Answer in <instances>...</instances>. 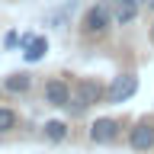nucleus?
<instances>
[{
  "instance_id": "obj_1",
  "label": "nucleus",
  "mask_w": 154,
  "mask_h": 154,
  "mask_svg": "<svg viewBox=\"0 0 154 154\" xmlns=\"http://www.w3.org/2000/svg\"><path fill=\"white\" fill-rule=\"evenodd\" d=\"M112 26H116V10L106 0L90 3L84 10V16H80V35L84 38H103V35H109Z\"/></svg>"
},
{
  "instance_id": "obj_2",
  "label": "nucleus",
  "mask_w": 154,
  "mask_h": 154,
  "mask_svg": "<svg viewBox=\"0 0 154 154\" xmlns=\"http://www.w3.org/2000/svg\"><path fill=\"white\" fill-rule=\"evenodd\" d=\"M106 100V87L96 80V77H80L74 84V96H71V106H67V112L71 119H80L84 112H90L96 103H103Z\"/></svg>"
},
{
  "instance_id": "obj_3",
  "label": "nucleus",
  "mask_w": 154,
  "mask_h": 154,
  "mask_svg": "<svg viewBox=\"0 0 154 154\" xmlns=\"http://www.w3.org/2000/svg\"><path fill=\"white\" fill-rule=\"evenodd\" d=\"M135 93H138V77H135L132 71H125V74H116L112 80H109V87H106V103L109 106H122V103H128Z\"/></svg>"
},
{
  "instance_id": "obj_4",
  "label": "nucleus",
  "mask_w": 154,
  "mask_h": 154,
  "mask_svg": "<svg viewBox=\"0 0 154 154\" xmlns=\"http://www.w3.org/2000/svg\"><path fill=\"white\" fill-rule=\"evenodd\" d=\"M71 96H74V87L67 84L64 77H45V84H42V103L45 106L67 109L71 106Z\"/></svg>"
},
{
  "instance_id": "obj_5",
  "label": "nucleus",
  "mask_w": 154,
  "mask_h": 154,
  "mask_svg": "<svg viewBox=\"0 0 154 154\" xmlns=\"http://www.w3.org/2000/svg\"><path fill=\"white\" fill-rule=\"evenodd\" d=\"M122 119H112V116H103V119H93L90 122V132H87V138L93 144H112L119 141V135H122Z\"/></svg>"
},
{
  "instance_id": "obj_6",
  "label": "nucleus",
  "mask_w": 154,
  "mask_h": 154,
  "mask_svg": "<svg viewBox=\"0 0 154 154\" xmlns=\"http://www.w3.org/2000/svg\"><path fill=\"white\" fill-rule=\"evenodd\" d=\"M128 148L138 151V154H148L154 148V122L151 119H138L128 128Z\"/></svg>"
},
{
  "instance_id": "obj_7",
  "label": "nucleus",
  "mask_w": 154,
  "mask_h": 154,
  "mask_svg": "<svg viewBox=\"0 0 154 154\" xmlns=\"http://www.w3.org/2000/svg\"><path fill=\"white\" fill-rule=\"evenodd\" d=\"M32 84H35V74H32V71H13V74L3 77L0 87H3L7 93H29Z\"/></svg>"
},
{
  "instance_id": "obj_8",
  "label": "nucleus",
  "mask_w": 154,
  "mask_h": 154,
  "mask_svg": "<svg viewBox=\"0 0 154 154\" xmlns=\"http://www.w3.org/2000/svg\"><path fill=\"white\" fill-rule=\"evenodd\" d=\"M67 132H71V125L64 119H45V125H42V138L51 144H61L67 138Z\"/></svg>"
},
{
  "instance_id": "obj_9",
  "label": "nucleus",
  "mask_w": 154,
  "mask_h": 154,
  "mask_svg": "<svg viewBox=\"0 0 154 154\" xmlns=\"http://www.w3.org/2000/svg\"><path fill=\"white\" fill-rule=\"evenodd\" d=\"M45 55H48V38H45V35H35L26 48H23V58H26V64H38Z\"/></svg>"
},
{
  "instance_id": "obj_10",
  "label": "nucleus",
  "mask_w": 154,
  "mask_h": 154,
  "mask_svg": "<svg viewBox=\"0 0 154 154\" xmlns=\"http://www.w3.org/2000/svg\"><path fill=\"white\" fill-rule=\"evenodd\" d=\"M116 26H128V23H135L138 19V13H141V3H116Z\"/></svg>"
},
{
  "instance_id": "obj_11",
  "label": "nucleus",
  "mask_w": 154,
  "mask_h": 154,
  "mask_svg": "<svg viewBox=\"0 0 154 154\" xmlns=\"http://www.w3.org/2000/svg\"><path fill=\"white\" fill-rule=\"evenodd\" d=\"M19 128V112L10 106H0V135H10Z\"/></svg>"
},
{
  "instance_id": "obj_12",
  "label": "nucleus",
  "mask_w": 154,
  "mask_h": 154,
  "mask_svg": "<svg viewBox=\"0 0 154 154\" xmlns=\"http://www.w3.org/2000/svg\"><path fill=\"white\" fill-rule=\"evenodd\" d=\"M16 45H19V32H16V29H10L7 35H3V48H7V51H13Z\"/></svg>"
},
{
  "instance_id": "obj_13",
  "label": "nucleus",
  "mask_w": 154,
  "mask_h": 154,
  "mask_svg": "<svg viewBox=\"0 0 154 154\" xmlns=\"http://www.w3.org/2000/svg\"><path fill=\"white\" fill-rule=\"evenodd\" d=\"M32 38H35V35H29V32H23V35H19V48H26L29 42H32Z\"/></svg>"
},
{
  "instance_id": "obj_14",
  "label": "nucleus",
  "mask_w": 154,
  "mask_h": 154,
  "mask_svg": "<svg viewBox=\"0 0 154 154\" xmlns=\"http://www.w3.org/2000/svg\"><path fill=\"white\" fill-rule=\"evenodd\" d=\"M106 3H112V7H116V3H141V0H106Z\"/></svg>"
},
{
  "instance_id": "obj_15",
  "label": "nucleus",
  "mask_w": 154,
  "mask_h": 154,
  "mask_svg": "<svg viewBox=\"0 0 154 154\" xmlns=\"http://www.w3.org/2000/svg\"><path fill=\"white\" fill-rule=\"evenodd\" d=\"M141 7H148V10H154V0H141Z\"/></svg>"
},
{
  "instance_id": "obj_16",
  "label": "nucleus",
  "mask_w": 154,
  "mask_h": 154,
  "mask_svg": "<svg viewBox=\"0 0 154 154\" xmlns=\"http://www.w3.org/2000/svg\"><path fill=\"white\" fill-rule=\"evenodd\" d=\"M151 38H154V23H151Z\"/></svg>"
}]
</instances>
